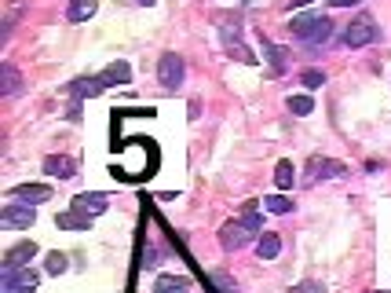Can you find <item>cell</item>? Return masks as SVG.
<instances>
[{"label": "cell", "mask_w": 391, "mask_h": 293, "mask_svg": "<svg viewBox=\"0 0 391 293\" xmlns=\"http://www.w3.org/2000/svg\"><path fill=\"white\" fill-rule=\"evenodd\" d=\"M224 44H227V52H230V55H238L242 62H256L253 52L242 44V33H238V30H224Z\"/></svg>", "instance_id": "9a60e30c"}, {"label": "cell", "mask_w": 391, "mask_h": 293, "mask_svg": "<svg viewBox=\"0 0 391 293\" xmlns=\"http://www.w3.org/2000/svg\"><path fill=\"white\" fill-rule=\"evenodd\" d=\"M37 272L22 264H4V272H0V290L4 293H37Z\"/></svg>", "instance_id": "3957f363"}, {"label": "cell", "mask_w": 391, "mask_h": 293, "mask_svg": "<svg viewBox=\"0 0 391 293\" xmlns=\"http://www.w3.org/2000/svg\"><path fill=\"white\" fill-rule=\"evenodd\" d=\"M289 30H293V37L296 41H304V44H325L333 37V22L325 19V15H296L293 22H289Z\"/></svg>", "instance_id": "7a4b0ae2"}, {"label": "cell", "mask_w": 391, "mask_h": 293, "mask_svg": "<svg viewBox=\"0 0 391 293\" xmlns=\"http://www.w3.org/2000/svg\"><path fill=\"white\" fill-rule=\"evenodd\" d=\"M333 8H355V4H362V0H329Z\"/></svg>", "instance_id": "83f0119b"}, {"label": "cell", "mask_w": 391, "mask_h": 293, "mask_svg": "<svg viewBox=\"0 0 391 293\" xmlns=\"http://www.w3.org/2000/svg\"><path fill=\"white\" fill-rule=\"evenodd\" d=\"M19 85H22L19 70L11 66V62H4V66H0V92H4V96H15V92H19Z\"/></svg>", "instance_id": "ac0fdd59"}, {"label": "cell", "mask_w": 391, "mask_h": 293, "mask_svg": "<svg viewBox=\"0 0 391 293\" xmlns=\"http://www.w3.org/2000/svg\"><path fill=\"white\" fill-rule=\"evenodd\" d=\"M183 78H187L183 59H179L176 52H165V55H161V62H158V81H161V88L176 92V88L183 85Z\"/></svg>", "instance_id": "277c9868"}, {"label": "cell", "mask_w": 391, "mask_h": 293, "mask_svg": "<svg viewBox=\"0 0 391 293\" xmlns=\"http://www.w3.org/2000/svg\"><path fill=\"white\" fill-rule=\"evenodd\" d=\"M190 278L187 275H158L154 278V293H190Z\"/></svg>", "instance_id": "7c38bea8"}, {"label": "cell", "mask_w": 391, "mask_h": 293, "mask_svg": "<svg viewBox=\"0 0 391 293\" xmlns=\"http://www.w3.org/2000/svg\"><path fill=\"white\" fill-rule=\"evenodd\" d=\"M44 267H48V275H62L66 272V253H48Z\"/></svg>", "instance_id": "cb8c5ba5"}, {"label": "cell", "mask_w": 391, "mask_h": 293, "mask_svg": "<svg viewBox=\"0 0 391 293\" xmlns=\"http://www.w3.org/2000/svg\"><path fill=\"white\" fill-rule=\"evenodd\" d=\"M37 257V246L33 242H19V246H11L4 253V264H26V260H33Z\"/></svg>", "instance_id": "e0dca14e"}, {"label": "cell", "mask_w": 391, "mask_h": 293, "mask_svg": "<svg viewBox=\"0 0 391 293\" xmlns=\"http://www.w3.org/2000/svg\"><path fill=\"white\" fill-rule=\"evenodd\" d=\"M70 209L73 213H81V216H88V220H96L99 213H107V195H77L73 202H70Z\"/></svg>", "instance_id": "ba28073f"}, {"label": "cell", "mask_w": 391, "mask_h": 293, "mask_svg": "<svg viewBox=\"0 0 391 293\" xmlns=\"http://www.w3.org/2000/svg\"><path fill=\"white\" fill-rule=\"evenodd\" d=\"M307 4H315V0H289V8H307Z\"/></svg>", "instance_id": "f1b7e54d"}, {"label": "cell", "mask_w": 391, "mask_h": 293, "mask_svg": "<svg viewBox=\"0 0 391 293\" xmlns=\"http://www.w3.org/2000/svg\"><path fill=\"white\" fill-rule=\"evenodd\" d=\"M139 4H147V8H150V4H154V0H139Z\"/></svg>", "instance_id": "f546056e"}, {"label": "cell", "mask_w": 391, "mask_h": 293, "mask_svg": "<svg viewBox=\"0 0 391 293\" xmlns=\"http://www.w3.org/2000/svg\"><path fill=\"white\" fill-rule=\"evenodd\" d=\"M289 293H325V286H322V283H315V278H304V283H296Z\"/></svg>", "instance_id": "484cf974"}, {"label": "cell", "mask_w": 391, "mask_h": 293, "mask_svg": "<svg viewBox=\"0 0 391 293\" xmlns=\"http://www.w3.org/2000/svg\"><path fill=\"white\" fill-rule=\"evenodd\" d=\"M260 227H264V220H260V213H256V202H249L238 220H227L219 227V246L224 249H245L260 235Z\"/></svg>", "instance_id": "6da1fadb"}, {"label": "cell", "mask_w": 391, "mask_h": 293, "mask_svg": "<svg viewBox=\"0 0 391 293\" xmlns=\"http://www.w3.org/2000/svg\"><path fill=\"white\" fill-rule=\"evenodd\" d=\"M11 198L26 202V206H41V202L51 198V187L48 184H19V187H11Z\"/></svg>", "instance_id": "30bf717a"}, {"label": "cell", "mask_w": 391, "mask_h": 293, "mask_svg": "<svg viewBox=\"0 0 391 293\" xmlns=\"http://www.w3.org/2000/svg\"><path fill=\"white\" fill-rule=\"evenodd\" d=\"M264 55L271 59V73H285V59H289V52H285V48L264 41Z\"/></svg>", "instance_id": "ffe728a7"}, {"label": "cell", "mask_w": 391, "mask_h": 293, "mask_svg": "<svg viewBox=\"0 0 391 293\" xmlns=\"http://www.w3.org/2000/svg\"><path fill=\"white\" fill-rule=\"evenodd\" d=\"M55 224L59 227H70V231H88V227H92V220H88V216H81V213H59L55 216Z\"/></svg>", "instance_id": "d6986e66"}, {"label": "cell", "mask_w": 391, "mask_h": 293, "mask_svg": "<svg viewBox=\"0 0 391 293\" xmlns=\"http://www.w3.org/2000/svg\"><path fill=\"white\" fill-rule=\"evenodd\" d=\"M212 283L219 286V293H238V286H234V283H230V278H227L224 272H216V275H212Z\"/></svg>", "instance_id": "4316f807"}, {"label": "cell", "mask_w": 391, "mask_h": 293, "mask_svg": "<svg viewBox=\"0 0 391 293\" xmlns=\"http://www.w3.org/2000/svg\"><path fill=\"white\" fill-rule=\"evenodd\" d=\"M256 253H260V260H275L278 253H282V238L271 235V231H264V235H260V242H256Z\"/></svg>", "instance_id": "2e32d148"}, {"label": "cell", "mask_w": 391, "mask_h": 293, "mask_svg": "<svg viewBox=\"0 0 391 293\" xmlns=\"http://www.w3.org/2000/svg\"><path fill=\"white\" fill-rule=\"evenodd\" d=\"M300 85H304V88H322L325 85V73L322 70H304V73H300Z\"/></svg>", "instance_id": "d4e9b609"}, {"label": "cell", "mask_w": 391, "mask_h": 293, "mask_svg": "<svg viewBox=\"0 0 391 293\" xmlns=\"http://www.w3.org/2000/svg\"><path fill=\"white\" fill-rule=\"evenodd\" d=\"M285 107H289V114H300V118H304V114L315 110V99L311 96H289L285 99Z\"/></svg>", "instance_id": "7402d4cb"}, {"label": "cell", "mask_w": 391, "mask_h": 293, "mask_svg": "<svg viewBox=\"0 0 391 293\" xmlns=\"http://www.w3.org/2000/svg\"><path fill=\"white\" fill-rule=\"evenodd\" d=\"M66 92L73 96V103H81V99H96V96L107 92V81H102V78H77Z\"/></svg>", "instance_id": "9c48e42d"}, {"label": "cell", "mask_w": 391, "mask_h": 293, "mask_svg": "<svg viewBox=\"0 0 391 293\" xmlns=\"http://www.w3.org/2000/svg\"><path fill=\"white\" fill-rule=\"evenodd\" d=\"M293 180H296V169H293V161H285V158H282V161L275 165V184H278L282 190H289V187H293Z\"/></svg>", "instance_id": "44dd1931"}, {"label": "cell", "mask_w": 391, "mask_h": 293, "mask_svg": "<svg viewBox=\"0 0 391 293\" xmlns=\"http://www.w3.org/2000/svg\"><path fill=\"white\" fill-rule=\"evenodd\" d=\"M307 172H311V180H336V176H347V165L333 161V158H311Z\"/></svg>", "instance_id": "52a82bcc"}, {"label": "cell", "mask_w": 391, "mask_h": 293, "mask_svg": "<svg viewBox=\"0 0 391 293\" xmlns=\"http://www.w3.org/2000/svg\"><path fill=\"white\" fill-rule=\"evenodd\" d=\"M33 220H37L33 206H4L0 209V227H4V231H15V227H26V231H30Z\"/></svg>", "instance_id": "8992f818"}, {"label": "cell", "mask_w": 391, "mask_h": 293, "mask_svg": "<svg viewBox=\"0 0 391 293\" xmlns=\"http://www.w3.org/2000/svg\"><path fill=\"white\" fill-rule=\"evenodd\" d=\"M264 209L282 216V213H289V209H293V202H289V198H282V195H271V198H264Z\"/></svg>", "instance_id": "603a6c76"}, {"label": "cell", "mask_w": 391, "mask_h": 293, "mask_svg": "<svg viewBox=\"0 0 391 293\" xmlns=\"http://www.w3.org/2000/svg\"><path fill=\"white\" fill-rule=\"evenodd\" d=\"M44 172L55 176V180H73V176H77V165H73V158H66V154H48V158H44Z\"/></svg>", "instance_id": "8fae6325"}, {"label": "cell", "mask_w": 391, "mask_h": 293, "mask_svg": "<svg viewBox=\"0 0 391 293\" xmlns=\"http://www.w3.org/2000/svg\"><path fill=\"white\" fill-rule=\"evenodd\" d=\"M340 41H344L347 48H366V44H373V41H376V22H373L370 15L355 19V22H351V26L344 30Z\"/></svg>", "instance_id": "5b68a950"}, {"label": "cell", "mask_w": 391, "mask_h": 293, "mask_svg": "<svg viewBox=\"0 0 391 293\" xmlns=\"http://www.w3.org/2000/svg\"><path fill=\"white\" fill-rule=\"evenodd\" d=\"M99 78L107 81V88H113V85H128V81H132V66H128V62H121V59H117V62H110V66H107V70L99 73Z\"/></svg>", "instance_id": "4fadbf2b"}, {"label": "cell", "mask_w": 391, "mask_h": 293, "mask_svg": "<svg viewBox=\"0 0 391 293\" xmlns=\"http://www.w3.org/2000/svg\"><path fill=\"white\" fill-rule=\"evenodd\" d=\"M96 8H99V0H70L66 19H70V22H88V19L96 15Z\"/></svg>", "instance_id": "5bb4252c"}]
</instances>
